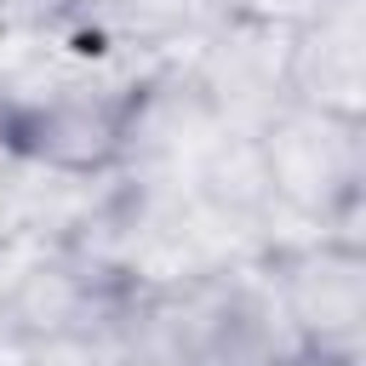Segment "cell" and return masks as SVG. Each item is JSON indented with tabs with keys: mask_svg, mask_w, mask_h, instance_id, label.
Masks as SVG:
<instances>
[{
	"mask_svg": "<svg viewBox=\"0 0 366 366\" xmlns=\"http://www.w3.org/2000/svg\"><path fill=\"white\" fill-rule=\"evenodd\" d=\"M257 269L309 366H360L366 349V246L349 234H280Z\"/></svg>",
	"mask_w": 366,
	"mask_h": 366,
	"instance_id": "3",
	"label": "cell"
},
{
	"mask_svg": "<svg viewBox=\"0 0 366 366\" xmlns=\"http://www.w3.org/2000/svg\"><path fill=\"white\" fill-rule=\"evenodd\" d=\"M286 57H292V34L240 23V17H217L177 57V69L223 132H257L263 120H274L292 103Z\"/></svg>",
	"mask_w": 366,
	"mask_h": 366,
	"instance_id": "4",
	"label": "cell"
},
{
	"mask_svg": "<svg viewBox=\"0 0 366 366\" xmlns=\"http://www.w3.org/2000/svg\"><path fill=\"white\" fill-rule=\"evenodd\" d=\"M6 63V114H0V154L57 177H120L126 137L149 86L154 63L126 57H86L63 46H29V57Z\"/></svg>",
	"mask_w": 366,
	"mask_h": 366,
	"instance_id": "1",
	"label": "cell"
},
{
	"mask_svg": "<svg viewBox=\"0 0 366 366\" xmlns=\"http://www.w3.org/2000/svg\"><path fill=\"white\" fill-rule=\"evenodd\" d=\"M252 143L280 223H297L303 234L360 240L355 223L366 194V120L286 103L252 132Z\"/></svg>",
	"mask_w": 366,
	"mask_h": 366,
	"instance_id": "2",
	"label": "cell"
},
{
	"mask_svg": "<svg viewBox=\"0 0 366 366\" xmlns=\"http://www.w3.org/2000/svg\"><path fill=\"white\" fill-rule=\"evenodd\" d=\"M17 246V229H11V172H6V154H0V257Z\"/></svg>",
	"mask_w": 366,
	"mask_h": 366,
	"instance_id": "8",
	"label": "cell"
},
{
	"mask_svg": "<svg viewBox=\"0 0 366 366\" xmlns=\"http://www.w3.org/2000/svg\"><path fill=\"white\" fill-rule=\"evenodd\" d=\"M326 6L337 0H217L223 17H240V23H263V29H280V34H297L303 23H315Z\"/></svg>",
	"mask_w": 366,
	"mask_h": 366,
	"instance_id": "7",
	"label": "cell"
},
{
	"mask_svg": "<svg viewBox=\"0 0 366 366\" xmlns=\"http://www.w3.org/2000/svg\"><path fill=\"white\" fill-rule=\"evenodd\" d=\"M0 114H6V63H0Z\"/></svg>",
	"mask_w": 366,
	"mask_h": 366,
	"instance_id": "9",
	"label": "cell"
},
{
	"mask_svg": "<svg viewBox=\"0 0 366 366\" xmlns=\"http://www.w3.org/2000/svg\"><path fill=\"white\" fill-rule=\"evenodd\" d=\"M286 86H292V103H303V109H326V114L360 120V92H366V23H360V0H337L315 23H303L292 34Z\"/></svg>",
	"mask_w": 366,
	"mask_h": 366,
	"instance_id": "6",
	"label": "cell"
},
{
	"mask_svg": "<svg viewBox=\"0 0 366 366\" xmlns=\"http://www.w3.org/2000/svg\"><path fill=\"white\" fill-rule=\"evenodd\" d=\"M217 0H80V51L126 63H172L212 23Z\"/></svg>",
	"mask_w": 366,
	"mask_h": 366,
	"instance_id": "5",
	"label": "cell"
}]
</instances>
